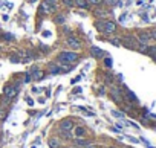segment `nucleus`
I'll use <instances>...</instances> for the list:
<instances>
[{
    "instance_id": "nucleus-1",
    "label": "nucleus",
    "mask_w": 156,
    "mask_h": 148,
    "mask_svg": "<svg viewBox=\"0 0 156 148\" xmlns=\"http://www.w3.org/2000/svg\"><path fill=\"white\" fill-rule=\"evenodd\" d=\"M78 58H80V55L72 51H64V52L58 54V60L64 61V63H75V61H78Z\"/></svg>"
},
{
    "instance_id": "nucleus-2",
    "label": "nucleus",
    "mask_w": 156,
    "mask_h": 148,
    "mask_svg": "<svg viewBox=\"0 0 156 148\" xmlns=\"http://www.w3.org/2000/svg\"><path fill=\"white\" fill-rule=\"evenodd\" d=\"M121 44L127 49H138L139 47V43H138L136 37H133V35H124L121 38Z\"/></svg>"
},
{
    "instance_id": "nucleus-3",
    "label": "nucleus",
    "mask_w": 156,
    "mask_h": 148,
    "mask_svg": "<svg viewBox=\"0 0 156 148\" xmlns=\"http://www.w3.org/2000/svg\"><path fill=\"white\" fill-rule=\"evenodd\" d=\"M74 127H75V122L71 118H66V119H63L60 122V130L61 131H72Z\"/></svg>"
},
{
    "instance_id": "nucleus-4",
    "label": "nucleus",
    "mask_w": 156,
    "mask_h": 148,
    "mask_svg": "<svg viewBox=\"0 0 156 148\" xmlns=\"http://www.w3.org/2000/svg\"><path fill=\"white\" fill-rule=\"evenodd\" d=\"M3 93H5L6 98L12 99V98H15L17 93H18V87H17V86H12V84H8V86L3 87Z\"/></svg>"
},
{
    "instance_id": "nucleus-5",
    "label": "nucleus",
    "mask_w": 156,
    "mask_h": 148,
    "mask_svg": "<svg viewBox=\"0 0 156 148\" xmlns=\"http://www.w3.org/2000/svg\"><path fill=\"white\" fill-rule=\"evenodd\" d=\"M116 32V24L113 21L104 20V28H103V34L109 35V34H115Z\"/></svg>"
},
{
    "instance_id": "nucleus-6",
    "label": "nucleus",
    "mask_w": 156,
    "mask_h": 148,
    "mask_svg": "<svg viewBox=\"0 0 156 148\" xmlns=\"http://www.w3.org/2000/svg\"><path fill=\"white\" fill-rule=\"evenodd\" d=\"M110 95H112V98H113L116 102H121V101H123V92H121L119 87L112 86V87H110Z\"/></svg>"
},
{
    "instance_id": "nucleus-7",
    "label": "nucleus",
    "mask_w": 156,
    "mask_h": 148,
    "mask_svg": "<svg viewBox=\"0 0 156 148\" xmlns=\"http://www.w3.org/2000/svg\"><path fill=\"white\" fill-rule=\"evenodd\" d=\"M91 55H92L95 60H101V58L106 57V52L103 51V49L97 47V46H92V47H91Z\"/></svg>"
},
{
    "instance_id": "nucleus-8",
    "label": "nucleus",
    "mask_w": 156,
    "mask_h": 148,
    "mask_svg": "<svg viewBox=\"0 0 156 148\" xmlns=\"http://www.w3.org/2000/svg\"><path fill=\"white\" fill-rule=\"evenodd\" d=\"M31 73H32V80H35V81H40V80H43L44 78V72L43 70H40L37 66H34L32 67V70H31Z\"/></svg>"
},
{
    "instance_id": "nucleus-9",
    "label": "nucleus",
    "mask_w": 156,
    "mask_h": 148,
    "mask_svg": "<svg viewBox=\"0 0 156 148\" xmlns=\"http://www.w3.org/2000/svg\"><path fill=\"white\" fill-rule=\"evenodd\" d=\"M138 43L139 44H144V46H147L148 44V41L151 40V35H150V32H141L139 35H138Z\"/></svg>"
},
{
    "instance_id": "nucleus-10",
    "label": "nucleus",
    "mask_w": 156,
    "mask_h": 148,
    "mask_svg": "<svg viewBox=\"0 0 156 148\" xmlns=\"http://www.w3.org/2000/svg\"><path fill=\"white\" fill-rule=\"evenodd\" d=\"M48 72H49V75H58V73H61V72H60V64H57V63H49Z\"/></svg>"
},
{
    "instance_id": "nucleus-11",
    "label": "nucleus",
    "mask_w": 156,
    "mask_h": 148,
    "mask_svg": "<svg viewBox=\"0 0 156 148\" xmlns=\"http://www.w3.org/2000/svg\"><path fill=\"white\" fill-rule=\"evenodd\" d=\"M48 145H49V148H61V140H60V137L52 136V137L48 140Z\"/></svg>"
},
{
    "instance_id": "nucleus-12",
    "label": "nucleus",
    "mask_w": 156,
    "mask_h": 148,
    "mask_svg": "<svg viewBox=\"0 0 156 148\" xmlns=\"http://www.w3.org/2000/svg\"><path fill=\"white\" fill-rule=\"evenodd\" d=\"M66 43H68V46H71L72 49H80L81 47V43L75 37H69L68 40H66Z\"/></svg>"
},
{
    "instance_id": "nucleus-13",
    "label": "nucleus",
    "mask_w": 156,
    "mask_h": 148,
    "mask_svg": "<svg viewBox=\"0 0 156 148\" xmlns=\"http://www.w3.org/2000/svg\"><path fill=\"white\" fill-rule=\"evenodd\" d=\"M72 140H74V145H75V146H78V148H84L87 143H91L89 140H86L84 137H74Z\"/></svg>"
},
{
    "instance_id": "nucleus-14",
    "label": "nucleus",
    "mask_w": 156,
    "mask_h": 148,
    "mask_svg": "<svg viewBox=\"0 0 156 148\" xmlns=\"http://www.w3.org/2000/svg\"><path fill=\"white\" fill-rule=\"evenodd\" d=\"M86 128L84 127H81V125H78V127H74V136L75 137H84L86 136Z\"/></svg>"
},
{
    "instance_id": "nucleus-15",
    "label": "nucleus",
    "mask_w": 156,
    "mask_h": 148,
    "mask_svg": "<svg viewBox=\"0 0 156 148\" xmlns=\"http://www.w3.org/2000/svg\"><path fill=\"white\" fill-rule=\"evenodd\" d=\"M60 136H61L64 140H72V139L75 137L72 131H61V130H60Z\"/></svg>"
},
{
    "instance_id": "nucleus-16",
    "label": "nucleus",
    "mask_w": 156,
    "mask_h": 148,
    "mask_svg": "<svg viewBox=\"0 0 156 148\" xmlns=\"http://www.w3.org/2000/svg\"><path fill=\"white\" fill-rule=\"evenodd\" d=\"M103 28H104V20L98 18V20L95 21V29H97L98 32H103Z\"/></svg>"
},
{
    "instance_id": "nucleus-17",
    "label": "nucleus",
    "mask_w": 156,
    "mask_h": 148,
    "mask_svg": "<svg viewBox=\"0 0 156 148\" xmlns=\"http://www.w3.org/2000/svg\"><path fill=\"white\" fill-rule=\"evenodd\" d=\"M126 98H127V101H130V102H136V96L133 95L130 90H126Z\"/></svg>"
},
{
    "instance_id": "nucleus-18",
    "label": "nucleus",
    "mask_w": 156,
    "mask_h": 148,
    "mask_svg": "<svg viewBox=\"0 0 156 148\" xmlns=\"http://www.w3.org/2000/svg\"><path fill=\"white\" fill-rule=\"evenodd\" d=\"M75 6H80V8L87 9V8H89V3L86 2V0H75Z\"/></svg>"
},
{
    "instance_id": "nucleus-19",
    "label": "nucleus",
    "mask_w": 156,
    "mask_h": 148,
    "mask_svg": "<svg viewBox=\"0 0 156 148\" xmlns=\"http://www.w3.org/2000/svg\"><path fill=\"white\" fill-rule=\"evenodd\" d=\"M147 54L156 61V47L154 46H151V47H147Z\"/></svg>"
},
{
    "instance_id": "nucleus-20",
    "label": "nucleus",
    "mask_w": 156,
    "mask_h": 148,
    "mask_svg": "<svg viewBox=\"0 0 156 148\" xmlns=\"http://www.w3.org/2000/svg\"><path fill=\"white\" fill-rule=\"evenodd\" d=\"M9 61H11V63H14V64H18V63H21V60H20V57H18L17 54H12V55H9Z\"/></svg>"
},
{
    "instance_id": "nucleus-21",
    "label": "nucleus",
    "mask_w": 156,
    "mask_h": 148,
    "mask_svg": "<svg viewBox=\"0 0 156 148\" xmlns=\"http://www.w3.org/2000/svg\"><path fill=\"white\" fill-rule=\"evenodd\" d=\"M63 5L64 6H68V8H74L75 6V0H61Z\"/></svg>"
},
{
    "instance_id": "nucleus-22",
    "label": "nucleus",
    "mask_w": 156,
    "mask_h": 148,
    "mask_svg": "<svg viewBox=\"0 0 156 148\" xmlns=\"http://www.w3.org/2000/svg\"><path fill=\"white\" fill-rule=\"evenodd\" d=\"M104 66H106L107 69L112 67V58H110V57H104Z\"/></svg>"
},
{
    "instance_id": "nucleus-23",
    "label": "nucleus",
    "mask_w": 156,
    "mask_h": 148,
    "mask_svg": "<svg viewBox=\"0 0 156 148\" xmlns=\"http://www.w3.org/2000/svg\"><path fill=\"white\" fill-rule=\"evenodd\" d=\"M86 2L89 3V5H95V6H100L104 0H86Z\"/></svg>"
},
{
    "instance_id": "nucleus-24",
    "label": "nucleus",
    "mask_w": 156,
    "mask_h": 148,
    "mask_svg": "<svg viewBox=\"0 0 156 148\" xmlns=\"http://www.w3.org/2000/svg\"><path fill=\"white\" fill-rule=\"evenodd\" d=\"M104 2H106V5H109V6H115V5L119 3V0H104Z\"/></svg>"
},
{
    "instance_id": "nucleus-25",
    "label": "nucleus",
    "mask_w": 156,
    "mask_h": 148,
    "mask_svg": "<svg viewBox=\"0 0 156 148\" xmlns=\"http://www.w3.org/2000/svg\"><path fill=\"white\" fill-rule=\"evenodd\" d=\"M109 41L112 43V44H115V46H121V38L118 40V38H109Z\"/></svg>"
},
{
    "instance_id": "nucleus-26",
    "label": "nucleus",
    "mask_w": 156,
    "mask_h": 148,
    "mask_svg": "<svg viewBox=\"0 0 156 148\" xmlns=\"http://www.w3.org/2000/svg\"><path fill=\"white\" fill-rule=\"evenodd\" d=\"M64 20H66L64 15H57L55 17V23H64Z\"/></svg>"
},
{
    "instance_id": "nucleus-27",
    "label": "nucleus",
    "mask_w": 156,
    "mask_h": 148,
    "mask_svg": "<svg viewBox=\"0 0 156 148\" xmlns=\"http://www.w3.org/2000/svg\"><path fill=\"white\" fill-rule=\"evenodd\" d=\"M6 119V112L0 109V121H5Z\"/></svg>"
},
{
    "instance_id": "nucleus-28",
    "label": "nucleus",
    "mask_w": 156,
    "mask_h": 148,
    "mask_svg": "<svg viewBox=\"0 0 156 148\" xmlns=\"http://www.w3.org/2000/svg\"><path fill=\"white\" fill-rule=\"evenodd\" d=\"M3 37H5V40H8V41H12V40H14V35H12V34H3Z\"/></svg>"
},
{
    "instance_id": "nucleus-29",
    "label": "nucleus",
    "mask_w": 156,
    "mask_h": 148,
    "mask_svg": "<svg viewBox=\"0 0 156 148\" xmlns=\"http://www.w3.org/2000/svg\"><path fill=\"white\" fill-rule=\"evenodd\" d=\"M112 115H113V116H116V118H123V113H119V112H116V110H113V112H112Z\"/></svg>"
},
{
    "instance_id": "nucleus-30",
    "label": "nucleus",
    "mask_w": 156,
    "mask_h": 148,
    "mask_svg": "<svg viewBox=\"0 0 156 148\" xmlns=\"http://www.w3.org/2000/svg\"><path fill=\"white\" fill-rule=\"evenodd\" d=\"M84 148H98V146H97L95 143H92V142H91V143H87V145H86Z\"/></svg>"
},
{
    "instance_id": "nucleus-31",
    "label": "nucleus",
    "mask_w": 156,
    "mask_h": 148,
    "mask_svg": "<svg viewBox=\"0 0 156 148\" xmlns=\"http://www.w3.org/2000/svg\"><path fill=\"white\" fill-rule=\"evenodd\" d=\"M44 2H46V3H49V5H55V3L58 2V0H44Z\"/></svg>"
},
{
    "instance_id": "nucleus-32",
    "label": "nucleus",
    "mask_w": 156,
    "mask_h": 148,
    "mask_svg": "<svg viewBox=\"0 0 156 148\" xmlns=\"http://www.w3.org/2000/svg\"><path fill=\"white\" fill-rule=\"evenodd\" d=\"M150 35H151V38H153V40H156V29H153V31L150 32Z\"/></svg>"
},
{
    "instance_id": "nucleus-33",
    "label": "nucleus",
    "mask_w": 156,
    "mask_h": 148,
    "mask_svg": "<svg viewBox=\"0 0 156 148\" xmlns=\"http://www.w3.org/2000/svg\"><path fill=\"white\" fill-rule=\"evenodd\" d=\"M80 92H81V89H80V87H77V89L74 90V93H80Z\"/></svg>"
},
{
    "instance_id": "nucleus-34",
    "label": "nucleus",
    "mask_w": 156,
    "mask_h": 148,
    "mask_svg": "<svg viewBox=\"0 0 156 148\" xmlns=\"http://www.w3.org/2000/svg\"><path fill=\"white\" fill-rule=\"evenodd\" d=\"M29 2H31V3H32V2H37V0H29Z\"/></svg>"
},
{
    "instance_id": "nucleus-35",
    "label": "nucleus",
    "mask_w": 156,
    "mask_h": 148,
    "mask_svg": "<svg viewBox=\"0 0 156 148\" xmlns=\"http://www.w3.org/2000/svg\"><path fill=\"white\" fill-rule=\"evenodd\" d=\"M109 148H116V146H109Z\"/></svg>"
},
{
    "instance_id": "nucleus-36",
    "label": "nucleus",
    "mask_w": 156,
    "mask_h": 148,
    "mask_svg": "<svg viewBox=\"0 0 156 148\" xmlns=\"http://www.w3.org/2000/svg\"><path fill=\"white\" fill-rule=\"evenodd\" d=\"M0 51H2V46H0Z\"/></svg>"
}]
</instances>
